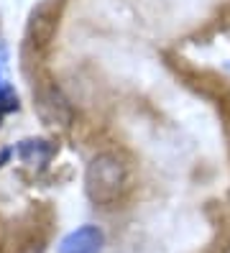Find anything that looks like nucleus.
<instances>
[{
    "label": "nucleus",
    "instance_id": "5",
    "mask_svg": "<svg viewBox=\"0 0 230 253\" xmlns=\"http://www.w3.org/2000/svg\"><path fill=\"white\" fill-rule=\"evenodd\" d=\"M54 148L49 146V141H41V138H28L18 146V156L31 164V167H36V164H46L51 159Z\"/></svg>",
    "mask_w": 230,
    "mask_h": 253
},
{
    "label": "nucleus",
    "instance_id": "1",
    "mask_svg": "<svg viewBox=\"0 0 230 253\" xmlns=\"http://www.w3.org/2000/svg\"><path fill=\"white\" fill-rule=\"evenodd\" d=\"M128 189V164L115 151L92 156L85 171V192L95 205H113Z\"/></svg>",
    "mask_w": 230,
    "mask_h": 253
},
{
    "label": "nucleus",
    "instance_id": "3",
    "mask_svg": "<svg viewBox=\"0 0 230 253\" xmlns=\"http://www.w3.org/2000/svg\"><path fill=\"white\" fill-rule=\"evenodd\" d=\"M102 230L97 225H82L61 238L59 253H100L102 251Z\"/></svg>",
    "mask_w": 230,
    "mask_h": 253
},
{
    "label": "nucleus",
    "instance_id": "4",
    "mask_svg": "<svg viewBox=\"0 0 230 253\" xmlns=\"http://www.w3.org/2000/svg\"><path fill=\"white\" fill-rule=\"evenodd\" d=\"M56 28V5L54 3H41L39 8H34L28 21V34L36 43H46L54 36Z\"/></svg>",
    "mask_w": 230,
    "mask_h": 253
},
{
    "label": "nucleus",
    "instance_id": "2",
    "mask_svg": "<svg viewBox=\"0 0 230 253\" xmlns=\"http://www.w3.org/2000/svg\"><path fill=\"white\" fill-rule=\"evenodd\" d=\"M34 100H36L34 108L41 115L44 123L59 126V128H67L72 123V118H74L72 105H69V100L64 97V92H61L56 84H41L34 92Z\"/></svg>",
    "mask_w": 230,
    "mask_h": 253
}]
</instances>
